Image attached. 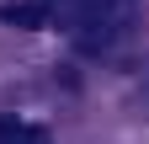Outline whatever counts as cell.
<instances>
[{"instance_id":"cell-1","label":"cell","mask_w":149,"mask_h":144,"mask_svg":"<svg viewBox=\"0 0 149 144\" xmlns=\"http://www.w3.org/2000/svg\"><path fill=\"white\" fill-rule=\"evenodd\" d=\"M0 144H48V134L37 123H22V117H0Z\"/></svg>"},{"instance_id":"cell-2","label":"cell","mask_w":149,"mask_h":144,"mask_svg":"<svg viewBox=\"0 0 149 144\" xmlns=\"http://www.w3.org/2000/svg\"><path fill=\"white\" fill-rule=\"evenodd\" d=\"M0 22H11V27H48V11L43 6H0Z\"/></svg>"}]
</instances>
